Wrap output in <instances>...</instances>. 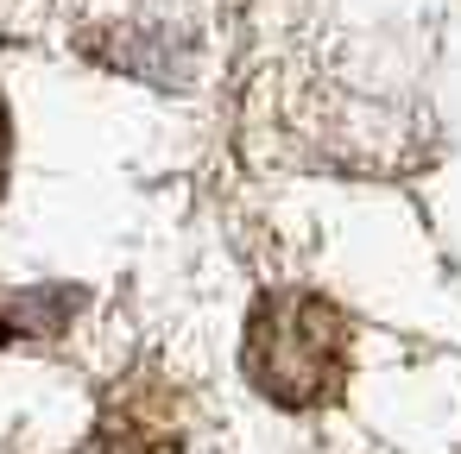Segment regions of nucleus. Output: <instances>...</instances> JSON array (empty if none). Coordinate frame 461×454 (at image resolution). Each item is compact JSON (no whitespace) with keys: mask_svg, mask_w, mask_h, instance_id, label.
<instances>
[{"mask_svg":"<svg viewBox=\"0 0 461 454\" xmlns=\"http://www.w3.org/2000/svg\"><path fill=\"white\" fill-rule=\"evenodd\" d=\"M341 372H348V322L322 297L278 290L259 303L247 328V378L266 397L303 410V404L335 397Z\"/></svg>","mask_w":461,"mask_h":454,"instance_id":"f257e3e1","label":"nucleus"}]
</instances>
